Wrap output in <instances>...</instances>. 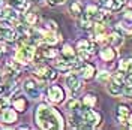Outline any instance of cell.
Returning <instances> with one entry per match:
<instances>
[{
    "label": "cell",
    "instance_id": "obj_1",
    "mask_svg": "<svg viewBox=\"0 0 132 130\" xmlns=\"http://www.w3.org/2000/svg\"><path fill=\"white\" fill-rule=\"evenodd\" d=\"M35 121L41 129L50 130V129H63L65 121L63 117L56 108L48 105H39L35 111Z\"/></svg>",
    "mask_w": 132,
    "mask_h": 130
},
{
    "label": "cell",
    "instance_id": "obj_2",
    "mask_svg": "<svg viewBox=\"0 0 132 130\" xmlns=\"http://www.w3.org/2000/svg\"><path fill=\"white\" fill-rule=\"evenodd\" d=\"M80 114L82 117V124H84L82 129H95L102 121V115L96 111H93L92 108H87V106H84V108L81 106Z\"/></svg>",
    "mask_w": 132,
    "mask_h": 130
},
{
    "label": "cell",
    "instance_id": "obj_3",
    "mask_svg": "<svg viewBox=\"0 0 132 130\" xmlns=\"http://www.w3.org/2000/svg\"><path fill=\"white\" fill-rule=\"evenodd\" d=\"M123 85H125V76L122 72H117L114 76L110 78V81L107 82V91L111 96H122L123 93Z\"/></svg>",
    "mask_w": 132,
    "mask_h": 130
},
{
    "label": "cell",
    "instance_id": "obj_4",
    "mask_svg": "<svg viewBox=\"0 0 132 130\" xmlns=\"http://www.w3.org/2000/svg\"><path fill=\"white\" fill-rule=\"evenodd\" d=\"M77 51L80 54V58L81 60H86V58H89L90 55L96 54L98 43L89 41V39H80V41L77 42Z\"/></svg>",
    "mask_w": 132,
    "mask_h": 130
},
{
    "label": "cell",
    "instance_id": "obj_5",
    "mask_svg": "<svg viewBox=\"0 0 132 130\" xmlns=\"http://www.w3.org/2000/svg\"><path fill=\"white\" fill-rule=\"evenodd\" d=\"M35 54H36V48L33 47L32 43H27V42H23V45L20 47V49L16 51L15 54V60L20 61L21 64L23 63H29L35 58Z\"/></svg>",
    "mask_w": 132,
    "mask_h": 130
},
{
    "label": "cell",
    "instance_id": "obj_6",
    "mask_svg": "<svg viewBox=\"0 0 132 130\" xmlns=\"http://www.w3.org/2000/svg\"><path fill=\"white\" fill-rule=\"evenodd\" d=\"M23 90H24V93L30 99H35L36 100V99L41 97V85L35 81L33 78H27L23 82Z\"/></svg>",
    "mask_w": 132,
    "mask_h": 130
},
{
    "label": "cell",
    "instance_id": "obj_7",
    "mask_svg": "<svg viewBox=\"0 0 132 130\" xmlns=\"http://www.w3.org/2000/svg\"><path fill=\"white\" fill-rule=\"evenodd\" d=\"M35 76L39 78L41 81H54L57 78V73H56L54 69L41 64V66H38V67H35Z\"/></svg>",
    "mask_w": 132,
    "mask_h": 130
},
{
    "label": "cell",
    "instance_id": "obj_8",
    "mask_svg": "<svg viewBox=\"0 0 132 130\" xmlns=\"http://www.w3.org/2000/svg\"><path fill=\"white\" fill-rule=\"evenodd\" d=\"M47 93H48V99L53 103H63V100L66 99L65 90L60 85H50Z\"/></svg>",
    "mask_w": 132,
    "mask_h": 130
},
{
    "label": "cell",
    "instance_id": "obj_9",
    "mask_svg": "<svg viewBox=\"0 0 132 130\" xmlns=\"http://www.w3.org/2000/svg\"><path fill=\"white\" fill-rule=\"evenodd\" d=\"M18 38H20V34L16 33V30L11 29V27H0V41L12 43V42H15Z\"/></svg>",
    "mask_w": 132,
    "mask_h": 130
},
{
    "label": "cell",
    "instance_id": "obj_10",
    "mask_svg": "<svg viewBox=\"0 0 132 130\" xmlns=\"http://www.w3.org/2000/svg\"><path fill=\"white\" fill-rule=\"evenodd\" d=\"M81 79L82 78L78 73H71V75H68V76H66V85H68V88L71 90V91H74V93L78 91L82 85Z\"/></svg>",
    "mask_w": 132,
    "mask_h": 130
},
{
    "label": "cell",
    "instance_id": "obj_11",
    "mask_svg": "<svg viewBox=\"0 0 132 130\" xmlns=\"http://www.w3.org/2000/svg\"><path fill=\"white\" fill-rule=\"evenodd\" d=\"M78 75L81 76L82 79H92L96 75V67L93 64H90V63H82V64H80Z\"/></svg>",
    "mask_w": 132,
    "mask_h": 130
},
{
    "label": "cell",
    "instance_id": "obj_12",
    "mask_svg": "<svg viewBox=\"0 0 132 130\" xmlns=\"http://www.w3.org/2000/svg\"><path fill=\"white\" fill-rule=\"evenodd\" d=\"M99 6L105 11H120L125 5V0H99Z\"/></svg>",
    "mask_w": 132,
    "mask_h": 130
},
{
    "label": "cell",
    "instance_id": "obj_13",
    "mask_svg": "<svg viewBox=\"0 0 132 130\" xmlns=\"http://www.w3.org/2000/svg\"><path fill=\"white\" fill-rule=\"evenodd\" d=\"M131 117V109L126 105H119L116 111V118L120 124H128V120Z\"/></svg>",
    "mask_w": 132,
    "mask_h": 130
},
{
    "label": "cell",
    "instance_id": "obj_14",
    "mask_svg": "<svg viewBox=\"0 0 132 130\" xmlns=\"http://www.w3.org/2000/svg\"><path fill=\"white\" fill-rule=\"evenodd\" d=\"M18 120V117H16V111L14 109H3V112L0 114V121L3 123V124H14V123Z\"/></svg>",
    "mask_w": 132,
    "mask_h": 130
},
{
    "label": "cell",
    "instance_id": "obj_15",
    "mask_svg": "<svg viewBox=\"0 0 132 130\" xmlns=\"http://www.w3.org/2000/svg\"><path fill=\"white\" fill-rule=\"evenodd\" d=\"M123 34L120 32H113L108 34V42L111 43V47H116V48H119V47H122L123 45Z\"/></svg>",
    "mask_w": 132,
    "mask_h": 130
},
{
    "label": "cell",
    "instance_id": "obj_16",
    "mask_svg": "<svg viewBox=\"0 0 132 130\" xmlns=\"http://www.w3.org/2000/svg\"><path fill=\"white\" fill-rule=\"evenodd\" d=\"M99 55H101V58L104 61H113L116 58V55H117V52H116V49L113 47H105V48L101 49Z\"/></svg>",
    "mask_w": 132,
    "mask_h": 130
},
{
    "label": "cell",
    "instance_id": "obj_17",
    "mask_svg": "<svg viewBox=\"0 0 132 130\" xmlns=\"http://www.w3.org/2000/svg\"><path fill=\"white\" fill-rule=\"evenodd\" d=\"M18 11L15 8H12V6H9V8L3 9L2 11V18H5V20H8V21H14V20H18Z\"/></svg>",
    "mask_w": 132,
    "mask_h": 130
},
{
    "label": "cell",
    "instance_id": "obj_18",
    "mask_svg": "<svg viewBox=\"0 0 132 130\" xmlns=\"http://www.w3.org/2000/svg\"><path fill=\"white\" fill-rule=\"evenodd\" d=\"M69 12H71V14H72L74 16L80 18V16L82 15V12H84V9H82V5L80 3V2H77V0L71 2V3H69Z\"/></svg>",
    "mask_w": 132,
    "mask_h": 130
},
{
    "label": "cell",
    "instance_id": "obj_19",
    "mask_svg": "<svg viewBox=\"0 0 132 130\" xmlns=\"http://www.w3.org/2000/svg\"><path fill=\"white\" fill-rule=\"evenodd\" d=\"M78 25H80V29H82V30H92L93 25H95V21H93L92 18H89V16H86L84 14H82V15L80 16Z\"/></svg>",
    "mask_w": 132,
    "mask_h": 130
},
{
    "label": "cell",
    "instance_id": "obj_20",
    "mask_svg": "<svg viewBox=\"0 0 132 130\" xmlns=\"http://www.w3.org/2000/svg\"><path fill=\"white\" fill-rule=\"evenodd\" d=\"M12 106L16 112H24L27 109V100L24 97H15L12 100Z\"/></svg>",
    "mask_w": 132,
    "mask_h": 130
},
{
    "label": "cell",
    "instance_id": "obj_21",
    "mask_svg": "<svg viewBox=\"0 0 132 130\" xmlns=\"http://www.w3.org/2000/svg\"><path fill=\"white\" fill-rule=\"evenodd\" d=\"M62 57L66 58V60H77V57H75V49L69 43H65L63 45V48H62Z\"/></svg>",
    "mask_w": 132,
    "mask_h": 130
},
{
    "label": "cell",
    "instance_id": "obj_22",
    "mask_svg": "<svg viewBox=\"0 0 132 130\" xmlns=\"http://www.w3.org/2000/svg\"><path fill=\"white\" fill-rule=\"evenodd\" d=\"M6 70L12 75H18V72L21 70V63L16 60H9L6 61Z\"/></svg>",
    "mask_w": 132,
    "mask_h": 130
},
{
    "label": "cell",
    "instance_id": "obj_23",
    "mask_svg": "<svg viewBox=\"0 0 132 130\" xmlns=\"http://www.w3.org/2000/svg\"><path fill=\"white\" fill-rule=\"evenodd\" d=\"M41 55L44 60H51V58H56L57 57V49L56 48H50V45L47 47V48H42L41 49Z\"/></svg>",
    "mask_w": 132,
    "mask_h": 130
},
{
    "label": "cell",
    "instance_id": "obj_24",
    "mask_svg": "<svg viewBox=\"0 0 132 130\" xmlns=\"http://www.w3.org/2000/svg\"><path fill=\"white\" fill-rule=\"evenodd\" d=\"M9 6L15 8L16 11H26L27 9V0H6Z\"/></svg>",
    "mask_w": 132,
    "mask_h": 130
},
{
    "label": "cell",
    "instance_id": "obj_25",
    "mask_svg": "<svg viewBox=\"0 0 132 130\" xmlns=\"http://www.w3.org/2000/svg\"><path fill=\"white\" fill-rule=\"evenodd\" d=\"M129 69H132V57H126L123 60H120V63H119V72H128Z\"/></svg>",
    "mask_w": 132,
    "mask_h": 130
},
{
    "label": "cell",
    "instance_id": "obj_26",
    "mask_svg": "<svg viewBox=\"0 0 132 130\" xmlns=\"http://www.w3.org/2000/svg\"><path fill=\"white\" fill-rule=\"evenodd\" d=\"M84 106H87V108H93V106L98 103V99H96V96L95 94H92V93H89V94H86L84 97H82V102H81Z\"/></svg>",
    "mask_w": 132,
    "mask_h": 130
},
{
    "label": "cell",
    "instance_id": "obj_27",
    "mask_svg": "<svg viewBox=\"0 0 132 130\" xmlns=\"http://www.w3.org/2000/svg\"><path fill=\"white\" fill-rule=\"evenodd\" d=\"M38 21H39V15H38L36 12H29V14H26V23L29 25L35 27V25L38 24Z\"/></svg>",
    "mask_w": 132,
    "mask_h": 130
},
{
    "label": "cell",
    "instance_id": "obj_28",
    "mask_svg": "<svg viewBox=\"0 0 132 130\" xmlns=\"http://www.w3.org/2000/svg\"><path fill=\"white\" fill-rule=\"evenodd\" d=\"M82 103L80 100H77V99H71L69 102H68V105H66V109H69L71 112L72 111H78V109H81Z\"/></svg>",
    "mask_w": 132,
    "mask_h": 130
},
{
    "label": "cell",
    "instance_id": "obj_29",
    "mask_svg": "<svg viewBox=\"0 0 132 130\" xmlns=\"http://www.w3.org/2000/svg\"><path fill=\"white\" fill-rule=\"evenodd\" d=\"M122 96L126 99H132V84L131 82H126L125 81V85H123V93Z\"/></svg>",
    "mask_w": 132,
    "mask_h": 130
},
{
    "label": "cell",
    "instance_id": "obj_30",
    "mask_svg": "<svg viewBox=\"0 0 132 130\" xmlns=\"http://www.w3.org/2000/svg\"><path fill=\"white\" fill-rule=\"evenodd\" d=\"M110 78H111V75H110L107 70H102V72H99V75H98V81L102 82V84H107V82L110 81Z\"/></svg>",
    "mask_w": 132,
    "mask_h": 130
},
{
    "label": "cell",
    "instance_id": "obj_31",
    "mask_svg": "<svg viewBox=\"0 0 132 130\" xmlns=\"http://www.w3.org/2000/svg\"><path fill=\"white\" fill-rule=\"evenodd\" d=\"M123 20H125V23L132 24V9H126L123 12Z\"/></svg>",
    "mask_w": 132,
    "mask_h": 130
},
{
    "label": "cell",
    "instance_id": "obj_32",
    "mask_svg": "<svg viewBox=\"0 0 132 130\" xmlns=\"http://www.w3.org/2000/svg\"><path fill=\"white\" fill-rule=\"evenodd\" d=\"M66 0H47V3H48L50 6H59V5H63Z\"/></svg>",
    "mask_w": 132,
    "mask_h": 130
},
{
    "label": "cell",
    "instance_id": "obj_33",
    "mask_svg": "<svg viewBox=\"0 0 132 130\" xmlns=\"http://www.w3.org/2000/svg\"><path fill=\"white\" fill-rule=\"evenodd\" d=\"M123 76H125V81H126V82H131V84H132V69H129L128 72H125Z\"/></svg>",
    "mask_w": 132,
    "mask_h": 130
},
{
    "label": "cell",
    "instance_id": "obj_34",
    "mask_svg": "<svg viewBox=\"0 0 132 130\" xmlns=\"http://www.w3.org/2000/svg\"><path fill=\"white\" fill-rule=\"evenodd\" d=\"M47 25H48L50 30H54V32H57V24H56V21H51V20H48V21H47Z\"/></svg>",
    "mask_w": 132,
    "mask_h": 130
},
{
    "label": "cell",
    "instance_id": "obj_35",
    "mask_svg": "<svg viewBox=\"0 0 132 130\" xmlns=\"http://www.w3.org/2000/svg\"><path fill=\"white\" fill-rule=\"evenodd\" d=\"M6 102H8L6 99H2V97H0V111H2V108H3V106L6 105Z\"/></svg>",
    "mask_w": 132,
    "mask_h": 130
},
{
    "label": "cell",
    "instance_id": "obj_36",
    "mask_svg": "<svg viewBox=\"0 0 132 130\" xmlns=\"http://www.w3.org/2000/svg\"><path fill=\"white\" fill-rule=\"evenodd\" d=\"M3 52H5V48H3V47H2V45H0V57H2V55H3Z\"/></svg>",
    "mask_w": 132,
    "mask_h": 130
},
{
    "label": "cell",
    "instance_id": "obj_37",
    "mask_svg": "<svg viewBox=\"0 0 132 130\" xmlns=\"http://www.w3.org/2000/svg\"><path fill=\"white\" fill-rule=\"evenodd\" d=\"M2 5H3V0H0V6H2Z\"/></svg>",
    "mask_w": 132,
    "mask_h": 130
}]
</instances>
